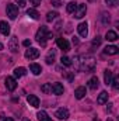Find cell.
<instances>
[{
    "instance_id": "cell-11",
    "label": "cell",
    "mask_w": 119,
    "mask_h": 121,
    "mask_svg": "<svg viewBox=\"0 0 119 121\" xmlns=\"http://www.w3.org/2000/svg\"><path fill=\"white\" fill-rule=\"evenodd\" d=\"M56 117H58L59 120H67V118H69V110L64 108V107L59 108V110L56 111Z\"/></svg>"
},
{
    "instance_id": "cell-42",
    "label": "cell",
    "mask_w": 119,
    "mask_h": 121,
    "mask_svg": "<svg viewBox=\"0 0 119 121\" xmlns=\"http://www.w3.org/2000/svg\"><path fill=\"white\" fill-rule=\"evenodd\" d=\"M88 1H90V3H92V1H95V0H88Z\"/></svg>"
},
{
    "instance_id": "cell-10",
    "label": "cell",
    "mask_w": 119,
    "mask_h": 121,
    "mask_svg": "<svg viewBox=\"0 0 119 121\" xmlns=\"http://www.w3.org/2000/svg\"><path fill=\"white\" fill-rule=\"evenodd\" d=\"M27 101H28V104L32 106V107H39V99L35 96V94H28L27 96Z\"/></svg>"
},
{
    "instance_id": "cell-4",
    "label": "cell",
    "mask_w": 119,
    "mask_h": 121,
    "mask_svg": "<svg viewBox=\"0 0 119 121\" xmlns=\"http://www.w3.org/2000/svg\"><path fill=\"white\" fill-rule=\"evenodd\" d=\"M39 49H36V48H28L27 51H25V58L27 59H30V60H32V59H36L38 56H39Z\"/></svg>"
},
{
    "instance_id": "cell-3",
    "label": "cell",
    "mask_w": 119,
    "mask_h": 121,
    "mask_svg": "<svg viewBox=\"0 0 119 121\" xmlns=\"http://www.w3.org/2000/svg\"><path fill=\"white\" fill-rule=\"evenodd\" d=\"M6 11H7V16L11 18V20H14L17 16H18V7L16 6V4H7V7H6Z\"/></svg>"
},
{
    "instance_id": "cell-17",
    "label": "cell",
    "mask_w": 119,
    "mask_h": 121,
    "mask_svg": "<svg viewBox=\"0 0 119 121\" xmlns=\"http://www.w3.org/2000/svg\"><path fill=\"white\" fill-rule=\"evenodd\" d=\"M52 91L55 93V94H63V91H64V89H63V85L62 83H53L52 85Z\"/></svg>"
},
{
    "instance_id": "cell-34",
    "label": "cell",
    "mask_w": 119,
    "mask_h": 121,
    "mask_svg": "<svg viewBox=\"0 0 119 121\" xmlns=\"http://www.w3.org/2000/svg\"><path fill=\"white\" fill-rule=\"evenodd\" d=\"M17 1V4L20 6V7H24L25 6V0H16Z\"/></svg>"
},
{
    "instance_id": "cell-5",
    "label": "cell",
    "mask_w": 119,
    "mask_h": 121,
    "mask_svg": "<svg viewBox=\"0 0 119 121\" xmlns=\"http://www.w3.org/2000/svg\"><path fill=\"white\" fill-rule=\"evenodd\" d=\"M86 13H87V6L86 4H79L76 11H74V17L76 18H83L86 16Z\"/></svg>"
},
{
    "instance_id": "cell-23",
    "label": "cell",
    "mask_w": 119,
    "mask_h": 121,
    "mask_svg": "<svg viewBox=\"0 0 119 121\" xmlns=\"http://www.w3.org/2000/svg\"><path fill=\"white\" fill-rule=\"evenodd\" d=\"M77 6H79V4H77L76 1H70V3H69V4L66 6V11H67L69 14H73V13L76 11V9H77Z\"/></svg>"
},
{
    "instance_id": "cell-39",
    "label": "cell",
    "mask_w": 119,
    "mask_h": 121,
    "mask_svg": "<svg viewBox=\"0 0 119 121\" xmlns=\"http://www.w3.org/2000/svg\"><path fill=\"white\" fill-rule=\"evenodd\" d=\"M0 49H3V44L1 42H0Z\"/></svg>"
},
{
    "instance_id": "cell-1",
    "label": "cell",
    "mask_w": 119,
    "mask_h": 121,
    "mask_svg": "<svg viewBox=\"0 0 119 121\" xmlns=\"http://www.w3.org/2000/svg\"><path fill=\"white\" fill-rule=\"evenodd\" d=\"M74 63H76V69L83 70V72H92L95 69V58L92 55H83V56H77L74 58Z\"/></svg>"
},
{
    "instance_id": "cell-33",
    "label": "cell",
    "mask_w": 119,
    "mask_h": 121,
    "mask_svg": "<svg viewBox=\"0 0 119 121\" xmlns=\"http://www.w3.org/2000/svg\"><path fill=\"white\" fill-rule=\"evenodd\" d=\"M105 1H107L108 6H116V1L118 0H105Z\"/></svg>"
},
{
    "instance_id": "cell-25",
    "label": "cell",
    "mask_w": 119,
    "mask_h": 121,
    "mask_svg": "<svg viewBox=\"0 0 119 121\" xmlns=\"http://www.w3.org/2000/svg\"><path fill=\"white\" fill-rule=\"evenodd\" d=\"M27 14L30 16L31 18H34V20H38V18H39V13H38L35 9H28V10H27Z\"/></svg>"
},
{
    "instance_id": "cell-31",
    "label": "cell",
    "mask_w": 119,
    "mask_h": 121,
    "mask_svg": "<svg viewBox=\"0 0 119 121\" xmlns=\"http://www.w3.org/2000/svg\"><path fill=\"white\" fill-rule=\"evenodd\" d=\"M111 83H112V87H114L115 90H118V89H119V78H118V76H114Z\"/></svg>"
},
{
    "instance_id": "cell-8",
    "label": "cell",
    "mask_w": 119,
    "mask_h": 121,
    "mask_svg": "<svg viewBox=\"0 0 119 121\" xmlns=\"http://www.w3.org/2000/svg\"><path fill=\"white\" fill-rule=\"evenodd\" d=\"M6 86H7V89H8L10 91H14L16 90V87H17V82H16V79L11 78V76H7V78H6Z\"/></svg>"
},
{
    "instance_id": "cell-24",
    "label": "cell",
    "mask_w": 119,
    "mask_h": 121,
    "mask_svg": "<svg viewBox=\"0 0 119 121\" xmlns=\"http://www.w3.org/2000/svg\"><path fill=\"white\" fill-rule=\"evenodd\" d=\"M105 38H107L108 41L114 42V41H116V39H118V34H116L115 31H107V34H105Z\"/></svg>"
},
{
    "instance_id": "cell-36",
    "label": "cell",
    "mask_w": 119,
    "mask_h": 121,
    "mask_svg": "<svg viewBox=\"0 0 119 121\" xmlns=\"http://www.w3.org/2000/svg\"><path fill=\"white\" fill-rule=\"evenodd\" d=\"M23 45H24V47H31V41L30 39H25V41L23 42Z\"/></svg>"
},
{
    "instance_id": "cell-21",
    "label": "cell",
    "mask_w": 119,
    "mask_h": 121,
    "mask_svg": "<svg viewBox=\"0 0 119 121\" xmlns=\"http://www.w3.org/2000/svg\"><path fill=\"white\" fill-rule=\"evenodd\" d=\"M36 117H38V120H39V121H52V120H51V117L46 114V111H44V110L38 111Z\"/></svg>"
},
{
    "instance_id": "cell-38",
    "label": "cell",
    "mask_w": 119,
    "mask_h": 121,
    "mask_svg": "<svg viewBox=\"0 0 119 121\" xmlns=\"http://www.w3.org/2000/svg\"><path fill=\"white\" fill-rule=\"evenodd\" d=\"M3 121H14V120H13V118H4Z\"/></svg>"
},
{
    "instance_id": "cell-2",
    "label": "cell",
    "mask_w": 119,
    "mask_h": 121,
    "mask_svg": "<svg viewBox=\"0 0 119 121\" xmlns=\"http://www.w3.org/2000/svg\"><path fill=\"white\" fill-rule=\"evenodd\" d=\"M51 37H52V34L49 32L48 27H45V26H41V28L36 31V35H35L36 41H38L42 47H45V45H46V39H49Z\"/></svg>"
},
{
    "instance_id": "cell-30",
    "label": "cell",
    "mask_w": 119,
    "mask_h": 121,
    "mask_svg": "<svg viewBox=\"0 0 119 121\" xmlns=\"http://www.w3.org/2000/svg\"><path fill=\"white\" fill-rule=\"evenodd\" d=\"M101 21H102L104 24H108V23L111 21V17H109V14H107V13H102V14H101Z\"/></svg>"
},
{
    "instance_id": "cell-41",
    "label": "cell",
    "mask_w": 119,
    "mask_h": 121,
    "mask_svg": "<svg viewBox=\"0 0 119 121\" xmlns=\"http://www.w3.org/2000/svg\"><path fill=\"white\" fill-rule=\"evenodd\" d=\"M23 121H30V120H28V118H24V120H23Z\"/></svg>"
},
{
    "instance_id": "cell-9",
    "label": "cell",
    "mask_w": 119,
    "mask_h": 121,
    "mask_svg": "<svg viewBox=\"0 0 119 121\" xmlns=\"http://www.w3.org/2000/svg\"><path fill=\"white\" fill-rule=\"evenodd\" d=\"M77 31H79L80 37L86 38V37H87V34H88V26H87V23H80V24H79V27H77Z\"/></svg>"
},
{
    "instance_id": "cell-14",
    "label": "cell",
    "mask_w": 119,
    "mask_h": 121,
    "mask_svg": "<svg viewBox=\"0 0 119 121\" xmlns=\"http://www.w3.org/2000/svg\"><path fill=\"white\" fill-rule=\"evenodd\" d=\"M98 86H99L98 78H97V76H92V78L88 80V87L91 89V90H95V89H98Z\"/></svg>"
},
{
    "instance_id": "cell-15",
    "label": "cell",
    "mask_w": 119,
    "mask_h": 121,
    "mask_svg": "<svg viewBox=\"0 0 119 121\" xmlns=\"http://www.w3.org/2000/svg\"><path fill=\"white\" fill-rule=\"evenodd\" d=\"M27 75V69L25 68H16L14 69V78H17V79H20V78H23V76H25Z\"/></svg>"
},
{
    "instance_id": "cell-6",
    "label": "cell",
    "mask_w": 119,
    "mask_h": 121,
    "mask_svg": "<svg viewBox=\"0 0 119 121\" xmlns=\"http://www.w3.org/2000/svg\"><path fill=\"white\" fill-rule=\"evenodd\" d=\"M8 49H10L13 54L18 52V38H17L16 35H13V37L10 38V42H8Z\"/></svg>"
},
{
    "instance_id": "cell-13",
    "label": "cell",
    "mask_w": 119,
    "mask_h": 121,
    "mask_svg": "<svg viewBox=\"0 0 119 121\" xmlns=\"http://www.w3.org/2000/svg\"><path fill=\"white\" fill-rule=\"evenodd\" d=\"M0 32L6 37L10 34V26L7 24V21H0Z\"/></svg>"
},
{
    "instance_id": "cell-37",
    "label": "cell",
    "mask_w": 119,
    "mask_h": 121,
    "mask_svg": "<svg viewBox=\"0 0 119 121\" xmlns=\"http://www.w3.org/2000/svg\"><path fill=\"white\" fill-rule=\"evenodd\" d=\"M107 111H112V104H111V103L108 104V107H107Z\"/></svg>"
},
{
    "instance_id": "cell-43",
    "label": "cell",
    "mask_w": 119,
    "mask_h": 121,
    "mask_svg": "<svg viewBox=\"0 0 119 121\" xmlns=\"http://www.w3.org/2000/svg\"><path fill=\"white\" fill-rule=\"evenodd\" d=\"M107 121H112V120H111V118H108V120H107Z\"/></svg>"
},
{
    "instance_id": "cell-35",
    "label": "cell",
    "mask_w": 119,
    "mask_h": 121,
    "mask_svg": "<svg viewBox=\"0 0 119 121\" xmlns=\"http://www.w3.org/2000/svg\"><path fill=\"white\" fill-rule=\"evenodd\" d=\"M31 1V4H34V6H35V7H36V6H39V4H41V0H30Z\"/></svg>"
},
{
    "instance_id": "cell-26",
    "label": "cell",
    "mask_w": 119,
    "mask_h": 121,
    "mask_svg": "<svg viewBox=\"0 0 119 121\" xmlns=\"http://www.w3.org/2000/svg\"><path fill=\"white\" fill-rule=\"evenodd\" d=\"M58 16H59V14H58L56 11H49V13L46 14V21H53Z\"/></svg>"
},
{
    "instance_id": "cell-32",
    "label": "cell",
    "mask_w": 119,
    "mask_h": 121,
    "mask_svg": "<svg viewBox=\"0 0 119 121\" xmlns=\"http://www.w3.org/2000/svg\"><path fill=\"white\" fill-rule=\"evenodd\" d=\"M51 1H52V4H53L55 7H60V6H62V1H60V0H51Z\"/></svg>"
},
{
    "instance_id": "cell-12",
    "label": "cell",
    "mask_w": 119,
    "mask_h": 121,
    "mask_svg": "<svg viewBox=\"0 0 119 121\" xmlns=\"http://www.w3.org/2000/svg\"><path fill=\"white\" fill-rule=\"evenodd\" d=\"M118 52H119V48L115 47V45H108L104 49V54H107V55H116Z\"/></svg>"
},
{
    "instance_id": "cell-16",
    "label": "cell",
    "mask_w": 119,
    "mask_h": 121,
    "mask_svg": "<svg viewBox=\"0 0 119 121\" xmlns=\"http://www.w3.org/2000/svg\"><path fill=\"white\" fill-rule=\"evenodd\" d=\"M55 56H56V51H55V49H51V51L48 52L46 58H45L46 63H48V65H52V63L55 62Z\"/></svg>"
},
{
    "instance_id": "cell-22",
    "label": "cell",
    "mask_w": 119,
    "mask_h": 121,
    "mask_svg": "<svg viewBox=\"0 0 119 121\" xmlns=\"http://www.w3.org/2000/svg\"><path fill=\"white\" fill-rule=\"evenodd\" d=\"M30 70L34 73V75H39V73L42 72V68H41V65H38V63H31Z\"/></svg>"
},
{
    "instance_id": "cell-19",
    "label": "cell",
    "mask_w": 119,
    "mask_h": 121,
    "mask_svg": "<svg viewBox=\"0 0 119 121\" xmlns=\"http://www.w3.org/2000/svg\"><path fill=\"white\" fill-rule=\"evenodd\" d=\"M112 78H114L112 72L107 69V70L104 72V80H105V85H107V86H108V85H111V82H112Z\"/></svg>"
},
{
    "instance_id": "cell-29",
    "label": "cell",
    "mask_w": 119,
    "mask_h": 121,
    "mask_svg": "<svg viewBox=\"0 0 119 121\" xmlns=\"http://www.w3.org/2000/svg\"><path fill=\"white\" fill-rule=\"evenodd\" d=\"M60 62H62V65H64V66H71V65H73L71 59H70V58H67V56H62Z\"/></svg>"
},
{
    "instance_id": "cell-28",
    "label": "cell",
    "mask_w": 119,
    "mask_h": 121,
    "mask_svg": "<svg viewBox=\"0 0 119 121\" xmlns=\"http://www.w3.org/2000/svg\"><path fill=\"white\" fill-rule=\"evenodd\" d=\"M41 90L48 94V93H51V91H52V85H51V83H45V85H42Z\"/></svg>"
},
{
    "instance_id": "cell-20",
    "label": "cell",
    "mask_w": 119,
    "mask_h": 121,
    "mask_svg": "<svg viewBox=\"0 0 119 121\" xmlns=\"http://www.w3.org/2000/svg\"><path fill=\"white\" fill-rule=\"evenodd\" d=\"M107 101H108V93L107 91H101L99 96H98V99H97V103L98 104H104Z\"/></svg>"
},
{
    "instance_id": "cell-7",
    "label": "cell",
    "mask_w": 119,
    "mask_h": 121,
    "mask_svg": "<svg viewBox=\"0 0 119 121\" xmlns=\"http://www.w3.org/2000/svg\"><path fill=\"white\" fill-rule=\"evenodd\" d=\"M56 45L59 47L60 49H63V51H66V52H67V51L70 49V45H69V42H67V39H66V38H62V37L56 39Z\"/></svg>"
},
{
    "instance_id": "cell-27",
    "label": "cell",
    "mask_w": 119,
    "mask_h": 121,
    "mask_svg": "<svg viewBox=\"0 0 119 121\" xmlns=\"http://www.w3.org/2000/svg\"><path fill=\"white\" fill-rule=\"evenodd\" d=\"M101 41H102V38H101L99 35H97V37L92 39V42H91V47H92V48H95V47H99V45H101Z\"/></svg>"
},
{
    "instance_id": "cell-40",
    "label": "cell",
    "mask_w": 119,
    "mask_h": 121,
    "mask_svg": "<svg viewBox=\"0 0 119 121\" xmlns=\"http://www.w3.org/2000/svg\"><path fill=\"white\" fill-rule=\"evenodd\" d=\"M92 121H99V120H98V118H94V120H92Z\"/></svg>"
},
{
    "instance_id": "cell-18",
    "label": "cell",
    "mask_w": 119,
    "mask_h": 121,
    "mask_svg": "<svg viewBox=\"0 0 119 121\" xmlns=\"http://www.w3.org/2000/svg\"><path fill=\"white\" fill-rule=\"evenodd\" d=\"M84 96H86V87L80 86V87H77V89H76V91H74V97H76V99H79V100H80V99H83Z\"/></svg>"
}]
</instances>
